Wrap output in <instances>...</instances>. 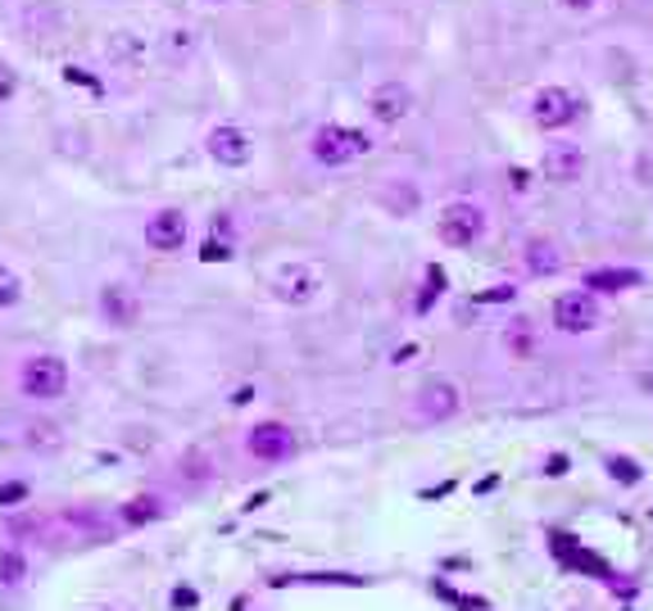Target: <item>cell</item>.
Here are the masks:
<instances>
[{
    "mask_svg": "<svg viewBox=\"0 0 653 611\" xmlns=\"http://www.w3.org/2000/svg\"><path fill=\"white\" fill-rule=\"evenodd\" d=\"M14 96H19V73L10 63H0V105H10Z\"/></svg>",
    "mask_w": 653,
    "mask_h": 611,
    "instance_id": "cell-23",
    "label": "cell"
},
{
    "mask_svg": "<svg viewBox=\"0 0 653 611\" xmlns=\"http://www.w3.org/2000/svg\"><path fill=\"white\" fill-rule=\"evenodd\" d=\"M209 6H223V0H209Z\"/></svg>",
    "mask_w": 653,
    "mask_h": 611,
    "instance_id": "cell-29",
    "label": "cell"
},
{
    "mask_svg": "<svg viewBox=\"0 0 653 611\" xmlns=\"http://www.w3.org/2000/svg\"><path fill=\"white\" fill-rule=\"evenodd\" d=\"M205 150H209V159L223 164V168H245V164L254 159V141H250L241 127H232V122H223V127L209 131Z\"/></svg>",
    "mask_w": 653,
    "mask_h": 611,
    "instance_id": "cell-8",
    "label": "cell"
},
{
    "mask_svg": "<svg viewBox=\"0 0 653 611\" xmlns=\"http://www.w3.org/2000/svg\"><path fill=\"white\" fill-rule=\"evenodd\" d=\"M372 150V136L359 131V127H341V122H326L313 131V141H309V155L326 168H341V164H354Z\"/></svg>",
    "mask_w": 653,
    "mask_h": 611,
    "instance_id": "cell-1",
    "label": "cell"
},
{
    "mask_svg": "<svg viewBox=\"0 0 653 611\" xmlns=\"http://www.w3.org/2000/svg\"><path fill=\"white\" fill-rule=\"evenodd\" d=\"M608 475L622 481V485H640V466L631 457H608Z\"/></svg>",
    "mask_w": 653,
    "mask_h": 611,
    "instance_id": "cell-22",
    "label": "cell"
},
{
    "mask_svg": "<svg viewBox=\"0 0 653 611\" xmlns=\"http://www.w3.org/2000/svg\"><path fill=\"white\" fill-rule=\"evenodd\" d=\"M205 263H223V258H232V249L223 245V240H205V254H201Z\"/></svg>",
    "mask_w": 653,
    "mask_h": 611,
    "instance_id": "cell-26",
    "label": "cell"
},
{
    "mask_svg": "<svg viewBox=\"0 0 653 611\" xmlns=\"http://www.w3.org/2000/svg\"><path fill=\"white\" fill-rule=\"evenodd\" d=\"M23 299V282L14 277V267L0 263V308H14Z\"/></svg>",
    "mask_w": 653,
    "mask_h": 611,
    "instance_id": "cell-18",
    "label": "cell"
},
{
    "mask_svg": "<svg viewBox=\"0 0 653 611\" xmlns=\"http://www.w3.org/2000/svg\"><path fill=\"white\" fill-rule=\"evenodd\" d=\"M164 516V507H159V499H133L123 507V521L127 525H146V521H159Z\"/></svg>",
    "mask_w": 653,
    "mask_h": 611,
    "instance_id": "cell-16",
    "label": "cell"
},
{
    "mask_svg": "<svg viewBox=\"0 0 653 611\" xmlns=\"http://www.w3.org/2000/svg\"><path fill=\"white\" fill-rule=\"evenodd\" d=\"M137 50H142V46H137V37H133V32H114V37H109V46H105V55H109V59H133Z\"/></svg>",
    "mask_w": 653,
    "mask_h": 611,
    "instance_id": "cell-21",
    "label": "cell"
},
{
    "mask_svg": "<svg viewBox=\"0 0 653 611\" xmlns=\"http://www.w3.org/2000/svg\"><path fill=\"white\" fill-rule=\"evenodd\" d=\"M19 390L37 403H50L69 390V363L55 358V354H32L23 367H19Z\"/></svg>",
    "mask_w": 653,
    "mask_h": 611,
    "instance_id": "cell-2",
    "label": "cell"
},
{
    "mask_svg": "<svg viewBox=\"0 0 653 611\" xmlns=\"http://www.w3.org/2000/svg\"><path fill=\"white\" fill-rule=\"evenodd\" d=\"M191 46H195V32H191V28H173V32H168V50H173V55H177V50L191 55Z\"/></svg>",
    "mask_w": 653,
    "mask_h": 611,
    "instance_id": "cell-24",
    "label": "cell"
},
{
    "mask_svg": "<svg viewBox=\"0 0 653 611\" xmlns=\"http://www.w3.org/2000/svg\"><path fill=\"white\" fill-rule=\"evenodd\" d=\"M409 109H413V91H409L405 82H381V87H372V96H368V114H372V122H381V127H396L400 118H409Z\"/></svg>",
    "mask_w": 653,
    "mask_h": 611,
    "instance_id": "cell-10",
    "label": "cell"
},
{
    "mask_svg": "<svg viewBox=\"0 0 653 611\" xmlns=\"http://www.w3.org/2000/svg\"><path fill=\"white\" fill-rule=\"evenodd\" d=\"M245 453L259 457V462H286V457L295 453V435H291V426H282V422H259V426H250V435H245Z\"/></svg>",
    "mask_w": 653,
    "mask_h": 611,
    "instance_id": "cell-7",
    "label": "cell"
},
{
    "mask_svg": "<svg viewBox=\"0 0 653 611\" xmlns=\"http://www.w3.org/2000/svg\"><path fill=\"white\" fill-rule=\"evenodd\" d=\"M23 499H28V485H0V507L23 503Z\"/></svg>",
    "mask_w": 653,
    "mask_h": 611,
    "instance_id": "cell-25",
    "label": "cell"
},
{
    "mask_svg": "<svg viewBox=\"0 0 653 611\" xmlns=\"http://www.w3.org/2000/svg\"><path fill=\"white\" fill-rule=\"evenodd\" d=\"M28 444H32V449H59V426L32 422V426H28Z\"/></svg>",
    "mask_w": 653,
    "mask_h": 611,
    "instance_id": "cell-19",
    "label": "cell"
},
{
    "mask_svg": "<svg viewBox=\"0 0 653 611\" xmlns=\"http://www.w3.org/2000/svg\"><path fill=\"white\" fill-rule=\"evenodd\" d=\"M527 267L536 272V277H554V272L563 267L558 245H549V240H532V245H527Z\"/></svg>",
    "mask_w": 653,
    "mask_h": 611,
    "instance_id": "cell-15",
    "label": "cell"
},
{
    "mask_svg": "<svg viewBox=\"0 0 653 611\" xmlns=\"http://www.w3.org/2000/svg\"><path fill=\"white\" fill-rule=\"evenodd\" d=\"M186 231H191V223L182 209H159L146 218V245L159 254H177L186 245Z\"/></svg>",
    "mask_w": 653,
    "mask_h": 611,
    "instance_id": "cell-11",
    "label": "cell"
},
{
    "mask_svg": "<svg viewBox=\"0 0 653 611\" xmlns=\"http://www.w3.org/2000/svg\"><path fill=\"white\" fill-rule=\"evenodd\" d=\"M554 326L567 331V335L595 331V326H600V299H595V290H567V295H558V304H554Z\"/></svg>",
    "mask_w": 653,
    "mask_h": 611,
    "instance_id": "cell-6",
    "label": "cell"
},
{
    "mask_svg": "<svg viewBox=\"0 0 653 611\" xmlns=\"http://www.w3.org/2000/svg\"><path fill=\"white\" fill-rule=\"evenodd\" d=\"M28 580V562H23V553H0V584H23Z\"/></svg>",
    "mask_w": 653,
    "mask_h": 611,
    "instance_id": "cell-17",
    "label": "cell"
},
{
    "mask_svg": "<svg viewBox=\"0 0 653 611\" xmlns=\"http://www.w3.org/2000/svg\"><path fill=\"white\" fill-rule=\"evenodd\" d=\"M381 199H386V209H396V214H413V209H418V190H413V186H405V190H386Z\"/></svg>",
    "mask_w": 653,
    "mask_h": 611,
    "instance_id": "cell-20",
    "label": "cell"
},
{
    "mask_svg": "<svg viewBox=\"0 0 653 611\" xmlns=\"http://www.w3.org/2000/svg\"><path fill=\"white\" fill-rule=\"evenodd\" d=\"M481 299H486V304H499V299H513V286H495V290H486Z\"/></svg>",
    "mask_w": 653,
    "mask_h": 611,
    "instance_id": "cell-27",
    "label": "cell"
},
{
    "mask_svg": "<svg viewBox=\"0 0 653 611\" xmlns=\"http://www.w3.org/2000/svg\"><path fill=\"white\" fill-rule=\"evenodd\" d=\"M631 286H640V272H631V267H600V272H591V282H585V290H604V295H617Z\"/></svg>",
    "mask_w": 653,
    "mask_h": 611,
    "instance_id": "cell-14",
    "label": "cell"
},
{
    "mask_svg": "<svg viewBox=\"0 0 653 611\" xmlns=\"http://www.w3.org/2000/svg\"><path fill=\"white\" fill-rule=\"evenodd\" d=\"M576 109H581V100H576L572 91H563V87H545V91H536V100H532V118H536V127H545V131L567 127V122L576 118Z\"/></svg>",
    "mask_w": 653,
    "mask_h": 611,
    "instance_id": "cell-9",
    "label": "cell"
},
{
    "mask_svg": "<svg viewBox=\"0 0 653 611\" xmlns=\"http://www.w3.org/2000/svg\"><path fill=\"white\" fill-rule=\"evenodd\" d=\"M96 308H100V317L114 326V331H133L137 322H142V295L127 286V282H109V286H100V299H96Z\"/></svg>",
    "mask_w": 653,
    "mask_h": 611,
    "instance_id": "cell-5",
    "label": "cell"
},
{
    "mask_svg": "<svg viewBox=\"0 0 653 611\" xmlns=\"http://www.w3.org/2000/svg\"><path fill=\"white\" fill-rule=\"evenodd\" d=\"M273 295L282 299V304H309L313 295H318V277L309 267H300V263H291V267H282L277 277H273Z\"/></svg>",
    "mask_w": 653,
    "mask_h": 611,
    "instance_id": "cell-13",
    "label": "cell"
},
{
    "mask_svg": "<svg viewBox=\"0 0 653 611\" xmlns=\"http://www.w3.org/2000/svg\"><path fill=\"white\" fill-rule=\"evenodd\" d=\"M436 236L449 245V249H472L481 236H486V214L477 204L459 199V204H445L440 218H436Z\"/></svg>",
    "mask_w": 653,
    "mask_h": 611,
    "instance_id": "cell-3",
    "label": "cell"
},
{
    "mask_svg": "<svg viewBox=\"0 0 653 611\" xmlns=\"http://www.w3.org/2000/svg\"><path fill=\"white\" fill-rule=\"evenodd\" d=\"M540 173H545V181H554V186H576V181L585 177V150H581V146H567V141H558V146H549V150H545Z\"/></svg>",
    "mask_w": 653,
    "mask_h": 611,
    "instance_id": "cell-12",
    "label": "cell"
},
{
    "mask_svg": "<svg viewBox=\"0 0 653 611\" xmlns=\"http://www.w3.org/2000/svg\"><path fill=\"white\" fill-rule=\"evenodd\" d=\"M600 0H563V10H576V14H585V10H595Z\"/></svg>",
    "mask_w": 653,
    "mask_h": 611,
    "instance_id": "cell-28",
    "label": "cell"
},
{
    "mask_svg": "<svg viewBox=\"0 0 653 611\" xmlns=\"http://www.w3.org/2000/svg\"><path fill=\"white\" fill-rule=\"evenodd\" d=\"M459 407H464V394H459V385L445 381V376L422 381L418 394H413V413L422 422H449V417H459Z\"/></svg>",
    "mask_w": 653,
    "mask_h": 611,
    "instance_id": "cell-4",
    "label": "cell"
}]
</instances>
